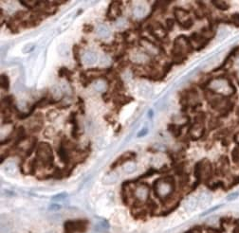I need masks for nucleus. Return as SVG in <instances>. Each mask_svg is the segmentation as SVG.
<instances>
[{
    "instance_id": "nucleus-42",
    "label": "nucleus",
    "mask_w": 239,
    "mask_h": 233,
    "mask_svg": "<svg viewBox=\"0 0 239 233\" xmlns=\"http://www.w3.org/2000/svg\"><path fill=\"white\" fill-rule=\"evenodd\" d=\"M235 141L239 144V133L235 136Z\"/></svg>"
},
{
    "instance_id": "nucleus-6",
    "label": "nucleus",
    "mask_w": 239,
    "mask_h": 233,
    "mask_svg": "<svg viewBox=\"0 0 239 233\" xmlns=\"http://www.w3.org/2000/svg\"><path fill=\"white\" fill-rule=\"evenodd\" d=\"M123 3L121 1H112L109 4L107 13H106V18L110 21L117 20L122 16L123 9H122Z\"/></svg>"
},
{
    "instance_id": "nucleus-35",
    "label": "nucleus",
    "mask_w": 239,
    "mask_h": 233,
    "mask_svg": "<svg viewBox=\"0 0 239 233\" xmlns=\"http://www.w3.org/2000/svg\"><path fill=\"white\" fill-rule=\"evenodd\" d=\"M166 26H167V30H171L172 29H173V27H174V25H175V22H174V20L173 19H167L166 20Z\"/></svg>"
},
{
    "instance_id": "nucleus-31",
    "label": "nucleus",
    "mask_w": 239,
    "mask_h": 233,
    "mask_svg": "<svg viewBox=\"0 0 239 233\" xmlns=\"http://www.w3.org/2000/svg\"><path fill=\"white\" fill-rule=\"evenodd\" d=\"M67 197H68V193L67 192H61V193H58V194L54 195L52 197V200L53 201H60V200H64Z\"/></svg>"
},
{
    "instance_id": "nucleus-5",
    "label": "nucleus",
    "mask_w": 239,
    "mask_h": 233,
    "mask_svg": "<svg viewBox=\"0 0 239 233\" xmlns=\"http://www.w3.org/2000/svg\"><path fill=\"white\" fill-rule=\"evenodd\" d=\"M146 29L148 30L149 33L154 38H156L157 40L164 39L167 36V33H168L167 30L158 22H153L151 24H148Z\"/></svg>"
},
{
    "instance_id": "nucleus-9",
    "label": "nucleus",
    "mask_w": 239,
    "mask_h": 233,
    "mask_svg": "<svg viewBox=\"0 0 239 233\" xmlns=\"http://www.w3.org/2000/svg\"><path fill=\"white\" fill-rule=\"evenodd\" d=\"M76 112H72L69 115V122L72 125V131H71V137L74 139L79 138V131H80V126H79V122L77 120L76 116Z\"/></svg>"
},
{
    "instance_id": "nucleus-15",
    "label": "nucleus",
    "mask_w": 239,
    "mask_h": 233,
    "mask_svg": "<svg viewBox=\"0 0 239 233\" xmlns=\"http://www.w3.org/2000/svg\"><path fill=\"white\" fill-rule=\"evenodd\" d=\"M27 138V135L25 132V128L23 126H19L16 129V136H15V142L14 143V148L17 147L20 142L24 141Z\"/></svg>"
},
{
    "instance_id": "nucleus-16",
    "label": "nucleus",
    "mask_w": 239,
    "mask_h": 233,
    "mask_svg": "<svg viewBox=\"0 0 239 233\" xmlns=\"http://www.w3.org/2000/svg\"><path fill=\"white\" fill-rule=\"evenodd\" d=\"M96 32H97V35L99 37L103 38V39L108 38L110 36V30H109L108 27L105 26V25H103V24H101L97 27Z\"/></svg>"
},
{
    "instance_id": "nucleus-3",
    "label": "nucleus",
    "mask_w": 239,
    "mask_h": 233,
    "mask_svg": "<svg viewBox=\"0 0 239 233\" xmlns=\"http://www.w3.org/2000/svg\"><path fill=\"white\" fill-rule=\"evenodd\" d=\"M36 160L40 161L43 166L52 167L54 155L51 146L47 142H40L36 150Z\"/></svg>"
},
{
    "instance_id": "nucleus-12",
    "label": "nucleus",
    "mask_w": 239,
    "mask_h": 233,
    "mask_svg": "<svg viewBox=\"0 0 239 233\" xmlns=\"http://www.w3.org/2000/svg\"><path fill=\"white\" fill-rule=\"evenodd\" d=\"M197 201H198V206L200 208H202V209L206 208L212 202V195L207 192H202L199 193V195L197 197Z\"/></svg>"
},
{
    "instance_id": "nucleus-11",
    "label": "nucleus",
    "mask_w": 239,
    "mask_h": 233,
    "mask_svg": "<svg viewBox=\"0 0 239 233\" xmlns=\"http://www.w3.org/2000/svg\"><path fill=\"white\" fill-rule=\"evenodd\" d=\"M98 60V56L94 51L91 50H86L85 51L84 55H83V61L86 65L87 66H91L94 65Z\"/></svg>"
},
{
    "instance_id": "nucleus-28",
    "label": "nucleus",
    "mask_w": 239,
    "mask_h": 233,
    "mask_svg": "<svg viewBox=\"0 0 239 233\" xmlns=\"http://www.w3.org/2000/svg\"><path fill=\"white\" fill-rule=\"evenodd\" d=\"M146 53H136L133 56V60L135 62H143L146 59Z\"/></svg>"
},
{
    "instance_id": "nucleus-40",
    "label": "nucleus",
    "mask_w": 239,
    "mask_h": 233,
    "mask_svg": "<svg viewBox=\"0 0 239 233\" xmlns=\"http://www.w3.org/2000/svg\"><path fill=\"white\" fill-rule=\"evenodd\" d=\"M219 207H220V206H216V207H214V208H213V209H211L207 210L206 212H204V213L202 214V216H203V215H206V214H209V213H211V212H213V211H214V210H215V209H217Z\"/></svg>"
},
{
    "instance_id": "nucleus-21",
    "label": "nucleus",
    "mask_w": 239,
    "mask_h": 233,
    "mask_svg": "<svg viewBox=\"0 0 239 233\" xmlns=\"http://www.w3.org/2000/svg\"><path fill=\"white\" fill-rule=\"evenodd\" d=\"M0 84H1V88L5 91H9L10 89V79L6 74H1L0 76Z\"/></svg>"
},
{
    "instance_id": "nucleus-32",
    "label": "nucleus",
    "mask_w": 239,
    "mask_h": 233,
    "mask_svg": "<svg viewBox=\"0 0 239 233\" xmlns=\"http://www.w3.org/2000/svg\"><path fill=\"white\" fill-rule=\"evenodd\" d=\"M238 197H239V192H235L230 193V194L227 196V199H228L229 201H233V200L237 199Z\"/></svg>"
},
{
    "instance_id": "nucleus-4",
    "label": "nucleus",
    "mask_w": 239,
    "mask_h": 233,
    "mask_svg": "<svg viewBox=\"0 0 239 233\" xmlns=\"http://www.w3.org/2000/svg\"><path fill=\"white\" fill-rule=\"evenodd\" d=\"M174 15L177 24L184 30H189L194 25V21L190 16L189 12L182 8H175Z\"/></svg>"
},
{
    "instance_id": "nucleus-41",
    "label": "nucleus",
    "mask_w": 239,
    "mask_h": 233,
    "mask_svg": "<svg viewBox=\"0 0 239 233\" xmlns=\"http://www.w3.org/2000/svg\"><path fill=\"white\" fill-rule=\"evenodd\" d=\"M232 21L236 24V25H239V14H236L232 17Z\"/></svg>"
},
{
    "instance_id": "nucleus-17",
    "label": "nucleus",
    "mask_w": 239,
    "mask_h": 233,
    "mask_svg": "<svg viewBox=\"0 0 239 233\" xmlns=\"http://www.w3.org/2000/svg\"><path fill=\"white\" fill-rule=\"evenodd\" d=\"M184 206H185V209H186L188 212L194 211V210L197 209V207L198 206L197 198H196V197H190L189 199L186 200Z\"/></svg>"
},
{
    "instance_id": "nucleus-23",
    "label": "nucleus",
    "mask_w": 239,
    "mask_h": 233,
    "mask_svg": "<svg viewBox=\"0 0 239 233\" xmlns=\"http://www.w3.org/2000/svg\"><path fill=\"white\" fill-rule=\"evenodd\" d=\"M72 53H73V58L75 62L77 63V65L79 67L82 66L81 64V57H80V48H79V46L77 45H74L73 47H72Z\"/></svg>"
},
{
    "instance_id": "nucleus-19",
    "label": "nucleus",
    "mask_w": 239,
    "mask_h": 233,
    "mask_svg": "<svg viewBox=\"0 0 239 233\" xmlns=\"http://www.w3.org/2000/svg\"><path fill=\"white\" fill-rule=\"evenodd\" d=\"M133 14L136 17H142L146 14V7L142 4H139L134 7Z\"/></svg>"
},
{
    "instance_id": "nucleus-10",
    "label": "nucleus",
    "mask_w": 239,
    "mask_h": 233,
    "mask_svg": "<svg viewBox=\"0 0 239 233\" xmlns=\"http://www.w3.org/2000/svg\"><path fill=\"white\" fill-rule=\"evenodd\" d=\"M133 100L134 99L132 97H128L124 94H116V96L114 98V103L116 105H118L119 107H122V106L126 105L129 102L133 101Z\"/></svg>"
},
{
    "instance_id": "nucleus-20",
    "label": "nucleus",
    "mask_w": 239,
    "mask_h": 233,
    "mask_svg": "<svg viewBox=\"0 0 239 233\" xmlns=\"http://www.w3.org/2000/svg\"><path fill=\"white\" fill-rule=\"evenodd\" d=\"M58 75H59V77L60 78H67L69 81H71L72 80V75H73V73L69 69V68H65V67H63V68H61L59 69V71H58Z\"/></svg>"
},
{
    "instance_id": "nucleus-38",
    "label": "nucleus",
    "mask_w": 239,
    "mask_h": 233,
    "mask_svg": "<svg viewBox=\"0 0 239 233\" xmlns=\"http://www.w3.org/2000/svg\"><path fill=\"white\" fill-rule=\"evenodd\" d=\"M128 61H123V62H121V64L119 65V67H118V69H124V68H125L127 66H128Z\"/></svg>"
},
{
    "instance_id": "nucleus-14",
    "label": "nucleus",
    "mask_w": 239,
    "mask_h": 233,
    "mask_svg": "<svg viewBox=\"0 0 239 233\" xmlns=\"http://www.w3.org/2000/svg\"><path fill=\"white\" fill-rule=\"evenodd\" d=\"M134 157H136V154H135L134 152H127V153H125V154H123V155L119 156V157L118 158V160H116V161L114 162V164L112 165V168H114L115 166L122 165L123 163H125V162L128 161V160H131V159L134 158Z\"/></svg>"
},
{
    "instance_id": "nucleus-26",
    "label": "nucleus",
    "mask_w": 239,
    "mask_h": 233,
    "mask_svg": "<svg viewBox=\"0 0 239 233\" xmlns=\"http://www.w3.org/2000/svg\"><path fill=\"white\" fill-rule=\"evenodd\" d=\"M136 171V165L134 163H127L124 166V171L126 173H132Z\"/></svg>"
},
{
    "instance_id": "nucleus-8",
    "label": "nucleus",
    "mask_w": 239,
    "mask_h": 233,
    "mask_svg": "<svg viewBox=\"0 0 239 233\" xmlns=\"http://www.w3.org/2000/svg\"><path fill=\"white\" fill-rule=\"evenodd\" d=\"M205 132L204 124L202 122H196L193 123V125L190 128V136L193 139H198L200 138Z\"/></svg>"
},
{
    "instance_id": "nucleus-27",
    "label": "nucleus",
    "mask_w": 239,
    "mask_h": 233,
    "mask_svg": "<svg viewBox=\"0 0 239 233\" xmlns=\"http://www.w3.org/2000/svg\"><path fill=\"white\" fill-rule=\"evenodd\" d=\"M77 104L79 106V111L81 112L82 115H85L86 113V107H85V101L81 97H78V100H77Z\"/></svg>"
},
{
    "instance_id": "nucleus-30",
    "label": "nucleus",
    "mask_w": 239,
    "mask_h": 233,
    "mask_svg": "<svg viewBox=\"0 0 239 233\" xmlns=\"http://www.w3.org/2000/svg\"><path fill=\"white\" fill-rule=\"evenodd\" d=\"M54 133H55V131H54V128L50 126V127H47V128L46 129V131L44 132V136H45L46 138H51L53 137Z\"/></svg>"
},
{
    "instance_id": "nucleus-24",
    "label": "nucleus",
    "mask_w": 239,
    "mask_h": 233,
    "mask_svg": "<svg viewBox=\"0 0 239 233\" xmlns=\"http://www.w3.org/2000/svg\"><path fill=\"white\" fill-rule=\"evenodd\" d=\"M147 193H148V192H147V189L145 188L144 185H141L139 187V189L137 190V196L140 200L145 199L147 196Z\"/></svg>"
},
{
    "instance_id": "nucleus-25",
    "label": "nucleus",
    "mask_w": 239,
    "mask_h": 233,
    "mask_svg": "<svg viewBox=\"0 0 239 233\" xmlns=\"http://www.w3.org/2000/svg\"><path fill=\"white\" fill-rule=\"evenodd\" d=\"M212 4H213L216 9H218V10H220V11H226V10H228V8H229L228 3L225 2V1H213Z\"/></svg>"
},
{
    "instance_id": "nucleus-39",
    "label": "nucleus",
    "mask_w": 239,
    "mask_h": 233,
    "mask_svg": "<svg viewBox=\"0 0 239 233\" xmlns=\"http://www.w3.org/2000/svg\"><path fill=\"white\" fill-rule=\"evenodd\" d=\"M60 207L59 205H56V204H53V205H50L49 206V208H48V209L49 210H58V209H60Z\"/></svg>"
},
{
    "instance_id": "nucleus-7",
    "label": "nucleus",
    "mask_w": 239,
    "mask_h": 233,
    "mask_svg": "<svg viewBox=\"0 0 239 233\" xmlns=\"http://www.w3.org/2000/svg\"><path fill=\"white\" fill-rule=\"evenodd\" d=\"M140 44L142 46L144 47L145 53L148 55H158L160 52V48L157 45H155L154 42H152L146 37H142L140 41Z\"/></svg>"
},
{
    "instance_id": "nucleus-37",
    "label": "nucleus",
    "mask_w": 239,
    "mask_h": 233,
    "mask_svg": "<svg viewBox=\"0 0 239 233\" xmlns=\"http://www.w3.org/2000/svg\"><path fill=\"white\" fill-rule=\"evenodd\" d=\"M125 25V20H124V19H119V20L117 21L116 27H117L118 29H121V28L124 27Z\"/></svg>"
},
{
    "instance_id": "nucleus-36",
    "label": "nucleus",
    "mask_w": 239,
    "mask_h": 233,
    "mask_svg": "<svg viewBox=\"0 0 239 233\" xmlns=\"http://www.w3.org/2000/svg\"><path fill=\"white\" fill-rule=\"evenodd\" d=\"M148 134V129L147 128H142L137 135L138 138H142V137H145L146 135Z\"/></svg>"
},
{
    "instance_id": "nucleus-13",
    "label": "nucleus",
    "mask_w": 239,
    "mask_h": 233,
    "mask_svg": "<svg viewBox=\"0 0 239 233\" xmlns=\"http://www.w3.org/2000/svg\"><path fill=\"white\" fill-rule=\"evenodd\" d=\"M231 68L234 72L236 81L239 84V51L236 52L231 60Z\"/></svg>"
},
{
    "instance_id": "nucleus-1",
    "label": "nucleus",
    "mask_w": 239,
    "mask_h": 233,
    "mask_svg": "<svg viewBox=\"0 0 239 233\" xmlns=\"http://www.w3.org/2000/svg\"><path fill=\"white\" fill-rule=\"evenodd\" d=\"M207 89L215 95L222 97H229L234 94L235 88L226 77H215L209 80L206 84Z\"/></svg>"
},
{
    "instance_id": "nucleus-18",
    "label": "nucleus",
    "mask_w": 239,
    "mask_h": 233,
    "mask_svg": "<svg viewBox=\"0 0 239 233\" xmlns=\"http://www.w3.org/2000/svg\"><path fill=\"white\" fill-rule=\"evenodd\" d=\"M139 91L140 94L144 97V98H150L152 95V89L149 85L145 84H141L139 85Z\"/></svg>"
},
{
    "instance_id": "nucleus-29",
    "label": "nucleus",
    "mask_w": 239,
    "mask_h": 233,
    "mask_svg": "<svg viewBox=\"0 0 239 233\" xmlns=\"http://www.w3.org/2000/svg\"><path fill=\"white\" fill-rule=\"evenodd\" d=\"M15 165L14 163H9L6 165L5 167V171L8 173V174H14L15 172Z\"/></svg>"
},
{
    "instance_id": "nucleus-34",
    "label": "nucleus",
    "mask_w": 239,
    "mask_h": 233,
    "mask_svg": "<svg viewBox=\"0 0 239 233\" xmlns=\"http://www.w3.org/2000/svg\"><path fill=\"white\" fill-rule=\"evenodd\" d=\"M93 30H94V27L91 24H86V25H84V31L85 32L89 33V32L93 31Z\"/></svg>"
},
{
    "instance_id": "nucleus-2",
    "label": "nucleus",
    "mask_w": 239,
    "mask_h": 233,
    "mask_svg": "<svg viewBox=\"0 0 239 233\" xmlns=\"http://www.w3.org/2000/svg\"><path fill=\"white\" fill-rule=\"evenodd\" d=\"M193 51V45L186 36L181 35L177 38H175L174 42V46L172 49L173 54V61L174 62H179L181 63L186 55L191 53Z\"/></svg>"
},
{
    "instance_id": "nucleus-22",
    "label": "nucleus",
    "mask_w": 239,
    "mask_h": 233,
    "mask_svg": "<svg viewBox=\"0 0 239 233\" xmlns=\"http://www.w3.org/2000/svg\"><path fill=\"white\" fill-rule=\"evenodd\" d=\"M27 14V13L25 12V11H18L17 13H15L14 15H13V17H12V19H11V21L12 22H14V23H17V22H23V19L25 18V15Z\"/></svg>"
},
{
    "instance_id": "nucleus-33",
    "label": "nucleus",
    "mask_w": 239,
    "mask_h": 233,
    "mask_svg": "<svg viewBox=\"0 0 239 233\" xmlns=\"http://www.w3.org/2000/svg\"><path fill=\"white\" fill-rule=\"evenodd\" d=\"M95 89L99 92H103L105 89V84H101V83H96L95 84Z\"/></svg>"
}]
</instances>
